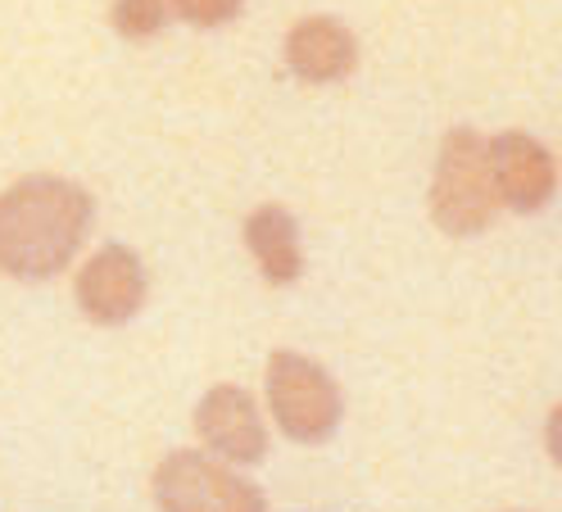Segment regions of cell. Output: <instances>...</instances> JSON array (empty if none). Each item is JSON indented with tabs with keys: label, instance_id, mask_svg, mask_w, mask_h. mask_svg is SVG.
<instances>
[{
	"label": "cell",
	"instance_id": "cell-2",
	"mask_svg": "<svg viewBox=\"0 0 562 512\" xmlns=\"http://www.w3.org/2000/svg\"><path fill=\"white\" fill-rule=\"evenodd\" d=\"M499 209L495 178H490V136L476 127H453L440 141L431 178V218L449 236H476Z\"/></svg>",
	"mask_w": 562,
	"mask_h": 512
},
{
	"label": "cell",
	"instance_id": "cell-11",
	"mask_svg": "<svg viewBox=\"0 0 562 512\" xmlns=\"http://www.w3.org/2000/svg\"><path fill=\"white\" fill-rule=\"evenodd\" d=\"M168 5H172V14H182L195 27H218L240 14L245 0H168Z\"/></svg>",
	"mask_w": 562,
	"mask_h": 512
},
{
	"label": "cell",
	"instance_id": "cell-7",
	"mask_svg": "<svg viewBox=\"0 0 562 512\" xmlns=\"http://www.w3.org/2000/svg\"><path fill=\"white\" fill-rule=\"evenodd\" d=\"M490 178H495L499 204H508L517 214H536L553 200L558 163L536 136L504 132V136H490Z\"/></svg>",
	"mask_w": 562,
	"mask_h": 512
},
{
	"label": "cell",
	"instance_id": "cell-1",
	"mask_svg": "<svg viewBox=\"0 0 562 512\" xmlns=\"http://www.w3.org/2000/svg\"><path fill=\"white\" fill-rule=\"evenodd\" d=\"M91 227V195L68 178H23L0 191V272L19 282L55 277Z\"/></svg>",
	"mask_w": 562,
	"mask_h": 512
},
{
	"label": "cell",
	"instance_id": "cell-6",
	"mask_svg": "<svg viewBox=\"0 0 562 512\" xmlns=\"http://www.w3.org/2000/svg\"><path fill=\"white\" fill-rule=\"evenodd\" d=\"M195 431L218 463H259L268 454V426L245 386H214L195 408Z\"/></svg>",
	"mask_w": 562,
	"mask_h": 512
},
{
	"label": "cell",
	"instance_id": "cell-5",
	"mask_svg": "<svg viewBox=\"0 0 562 512\" xmlns=\"http://www.w3.org/2000/svg\"><path fill=\"white\" fill-rule=\"evenodd\" d=\"M146 268H140L136 250L127 246H104L95 250L82 268H78V282H74V295H78V309L100 322V327H119L127 322L132 314H140L146 304Z\"/></svg>",
	"mask_w": 562,
	"mask_h": 512
},
{
	"label": "cell",
	"instance_id": "cell-8",
	"mask_svg": "<svg viewBox=\"0 0 562 512\" xmlns=\"http://www.w3.org/2000/svg\"><path fill=\"white\" fill-rule=\"evenodd\" d=\"M286 64L300 82H340L345 73H355L359 42L345 23L308 14L286 32Z\"/></svg>",
	"mask_w": 562,
	"mask_h": 512
},
{
	"label": "cell",
	"instance_id": "cell-9",
	"mask_svg": "<svg viewBox=\"0 0 562 512\" xmlns=\"http://www.w3.org/2000/svg\"><path fill=\"white\" fill-rule=\"evenodd\" d=\"M245 246H250L263 282H272V286H291L304 272L300 227L286 204H259V209L245 218Z\"/></svg>",
	"mask_w": 562,
	"mask_h": 512
},
{
	"label": "cell",
	"instance_id": "cell-10",
	"mask_svg": "<svg viewBox=\"0 0 562 512\" xmlns=\"http://www.w3.org/2000/svg\"><path fill=\"white\" fill-rule=\"evenodd\" d=\"M168 14H172L168 0H114V5H110V23H114L119 37H127V42L155 37V32L168 23Z\"/></svg>",
	"mask_w": 562,
	"mask_h": 512
},
{
	"label": "cell",
	"instance_id": "cell-3",
	"mask_svg": "<svg viewBox=\"0 0 562 512\" xmlns=\"http://www.w3.org/2000/svg\"><path fill=\"white\" fill-rule=\"evenodd\" d=\"M268 408L272 422L286 431L300 445H318L340 426L345 399L336 377L308 354L295 350H277L268 359Z\"/></svg>",
	"mask_w": 562,
	"mask_h": 512
},
{
	"label": "cell",
	"instance_id": "cell-4",
	"mask_svg": "<svg viewBox=\"0 0 562 512\" xmlns=\"http://www.w3.org/2000/svg\"><path fill=\"white\" fill-rule=\"evenodd\" d=\"M159 512H263V490L255 481L200 450H178L155 467Z\"/></svg>",
	"mask_w": 562,
	"mask_h": 512
}]
</instances>
